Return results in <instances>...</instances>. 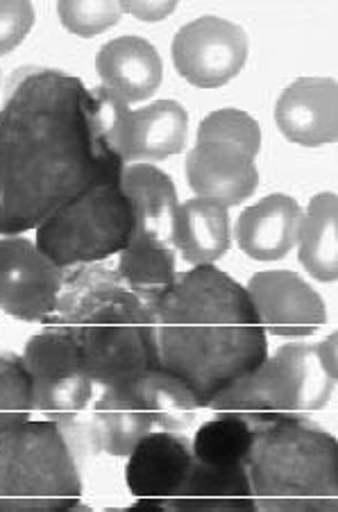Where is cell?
Instances as JSON below:
<instances>
[{
  "label": "cell",
  "instance_id": "4316f807",
  "mask_svg": "<svg viewBox=\"0 0 338 512\" xmlns=\"http://www.w3.org/2000/svg\"><path fill=\"white\" fill-rule=\"evenodd\" d=\"M35 23V7L30 3H0V55L12 53L16 46L23 44Z\"/></svg>",
  "mask_w": 338,
  "mask_h": 512
},
{
  "label": "cell",
  "instance_id": "52a82bcc",
  "mask_svg": "<svg viewBox=\"0 0 338 512\" xmlns=\"http://www.w3.org/2000/svg\"><path fill=\"white\" fill-rule=\"evenodd\" d=\"M121 177L109 175L91 184L37 227V247L57 268L103 261L130 245L137 220L123 193Z\"/></svg>",
  "mask_w": 338,
  "mask_h": 512
},
{
  "label": "cell",
  "instance_id": "5b68a950",
  "mask_svg": "<svg viewBox=\"0 0 338 512\" xmlns=\"http://www.w3.org/2000/svg\"><path fill=\"white\" fill-rule=\"evenodd\" d=\"M80 499L69 424L25 420L0 435V510H73Z\"/></svg>",
  "mask_w": 338,
  "mask_h": 512
},
{
  "label": "cell",
  "instance_id": "d6986e66",
  "mask_svg": "<svg viewBox=\"0 0 338 512\" xmlns=\"http://www.w3.org/2000/svg\"><path fill=\"white\" fill-rule=\"evenodd\" d=\"M302 209L289 195H268L245 209L236 223V241L255 261H277L298 243Z\"/></svg>",
  "mask_w": 338,
  "mask_h": 512
},
{
  "label": "cell",
  "instance_id": "cb8c5ba5",
  "mask_svg": "<svg viewBox=\"0 0 338 512\" xmlns=\"http://www.w3.org/2000/svg\"><path fill=\"white\" fill-rule=\"evenodd\" d=\"M118 277L143 302L155 304L177 279L173 247L132 236L118 259Z\"/></svg>",
  "mask_w": 338,
  "mask_h": 512
},
{
  "label": "cell",
  "instance_id": "8992f818",
  "mask_svg": "<svg viewBox=\"0 0 338 512\" xmlns=\"http://www.w3.org/2000/svg\"><path fill=\"white\" fill-rule=\"evenodd\" d=\"M334 388L336 336H329L318 345L280 347L255 372L218 392L207 408L239 415L311 413L329 404Z\"/></svg>",
  "mask_w": 338,
  "mask_h": 512
},
{
  "label": "cell",
  "instance_id": "44dd1931",
  "mask_svg": "<svg viewBox=\"0 0 338 512\" xmlns=\"http://www.w3.org/2000/svg\"><path fill=\"white\" fill-rule=\"evenodd\" d=\"M173 245L193 266H211L230 250V216L216 200L193 198L177 209Z\"/></svg>",
  "mask_w": 338,
  "mask_h": 512
},
{
  "label": "cell",
  "instance_id": "f1b7e54d",
  "mask_svg": "<svg viewBox=\"0 0 338 512\" xmlns=\"http://www.w3.org/2000/svg\"><path fill=\"white\" fill-rule=\"evenodd\" d=\"M3 247H5V236H0V254H3Z\"/></svg>",
  "mask_w": 338,
  "mask_h": 512
},
{
  "label": "cell",
  "instance_id": "3957f363",
  "mask_svg": "<svg viewBox=\"0 0 338 512\" xmlns=\"http://www.w3.org/2000/svg\"><path fill=\"white\" fill-rule=\"evenodd\" d=\"M41 322L73 338L89 379L103 388L130 386L159 368L150 304L109 268L84 266L64 277L55 313Z\"/></svg>",
  "mask_w": 338,
  "mask_h": 512
},
{
  "label": "cell",
  "instance_id": "484cf974",
  "mask_svg": "<svg viewBox=\"0 0 338 512\" xmlns=\"http://www.w3.org/2000/svg\"><path fill=\"white\" fill-rule=\"evenodd\" d=\"M59 21L78 37H96L121 21V3H66L57 5Z\"/></svg>",
  "mask_w": 338,
  "mask_h": 512
},
{
  "label": "cell",
  "instance_id": "277c9868",
  "mask_svg": "<svg viewBox=\"0 0 338 512\" xmlns=\"http://www.w3.org/2000/svg\"><path fill=\"white\" fill-rule=\"evenodd\" d=\"M245 469L257 510H336L338 442L304 413L245 415Z\"/></svg>",
  "mask_w": 338,
  "mask_h": 512
},
{
  "label": "cell",
  "instance_id": "d4e9b609",
  "mask_svg": "<svg viewBox=\"0 0 338 512\" xmlns=\"http://www.w3.org/2000/svg\"><path fill=\"white\" fill-rule=\"evenodd\" d=\"M32 411H35L32 379L25 370L23 358L3 352L0 354V435L30 420Z\"/></svg>",
  "mask_w": 338,
  "mask_h": 512
},
{
  "label": "cell",
  "instance_id": "30bf717a",
  "mask_svg": "<svg viewBox=\"0 0 338 512\" xmlns=\"http://www.w3.org/2000/svg\"><path fill=\"white\" fill-rule=\"evenodd\" d=\"M21 358L32 379V404L37 411L66 417L89 406L94 381L66 331L44 327L41 334L28 340Z\"/></svg>",
  "mask_w": 338,
  "mask_h": 512
},
{
  "label": "cell",
  "instance_id": "ba28073f",
  "mask_svg": "<svg viewBox=\"0 0 338 512\" xmlns=\"http://www.w3.org/2000/svg\"><path fill=\"white\" fill-rule=\"evenodd\" d=\"M261 130L239 109H218L200 123L198 143L187 157V177L198 198L234 207L257 191L255 157Z\"/></svg>",
  "mask_w": 338,
  "mask_h": 512
},
{
  "label": "cell",
  "instance_id": "6da1fadb",
  "mask_svg": "<svg viewBox=\"0 0 338 512\" xmlns=\"http://www.w3.org/2000/svg\"><path fill=\"white\" fill-rule=\"evenodd\" d=\"M128 112L107 87L19 68L0 107V236L37 229L91 184L123 173L118 132Z\"/></svg>",
  "mask_w": 338,
  "mask_h": 512
},
{
  "label": "cell",
  "instance_id": "8fae6325",
  "mask_svg": "<svg viewBox=\"0 0 338 512\" xmlns=\"http://www.w3.org/2000/svg\"><path fill=\"white\" fill-rule=\"evenodd\" d=\"M248 59V34L232 21L200 16L175 34L173 64L193 87H223L241 73Z\"/></svg>",
  "mask_w": 338,
  "mask_h": 512
},
{
  "label": "cell",
  "instance_id": "e0dca14e",
  "mask_svg": "<svg viewBox=\"0 0 338 512\" xmlns=\"http://www.w3.org/2000/svg\"><path fill=\"white\" fill-rule=\"evenodd\" d=\"M96 71L103 87L128 105L150 98L164 75L155 46L141 37H118L105 44L96 57Z\"/></svg>",
  "mask_w": 338,
  "mask_h": 512
},
{
  "label": "cell",
  "instance_id": "9c48e42d",
  "mask_svg": "<svg viewBox=\"0 0 338 512\" xmlns=\"http://www.w3.org/2000/svg\"><path fill=\"white\" fill-rule=\"evenodd\" d=\"M252 426L245 415L218 413L191 442L193 469L171 510H257L248 479Z\"/></svg>",
  "mask_w": 338,
  "mask_h": 512
},
{
  "label": "cell",
  "instance_id": "2e32d148",
  "mask_svg": "<svg viewBox=\"0 0 338 512\" xmlns=\"http://www.w3.org/2000/svg\"><path fill=\"white\" fill-rule=\"evenodd\" d=\"M189 114L180 102L159 100L125 114L118 132V155L125 164L162 161L182 152L187 143Z\"/></svg>",
  "mask_w": 338,
  "mask_h": 512
},
{
  "label": "cell",
  "instance_id": "4fadbf2b",
  "mask_svg": "<svg viewBox=\"0 0 338 512\" xmlns=\"http://www.w3.org/2000/svg\"><path fill=\"white\" fill-rule=\"evenodd\" d=\"M193 469L191 442L177 431L148 433L132 449L125 481L137 497L134 508L171 510L182 497Z\"/></svg>",
  "mask_w": 338,
  "mask_h": 512
},
{
  "label": "cell",
  "instance_id": "9a60e30c",
  "mask_svg": "<svg viewBox=\"0 0 338 512\" xmlns=\"http://www.w3.org/2000/svg\"><path fill=\"white\" fill-rule=\"evenodd\" d=\"M275 121L286 139L307 148L334 143L338 136V87L334 78H300L275 107Z\"/></svg>",
  "mask_w": 338,
  "mask_h": 512
},
{
  "label": "cell",
  "instance_id": "7c38bea8",
  "mask_svg": "<svg viewBox=\"0 0 338 512\" xmlns=\"http://www.w3.org/2000/svg\"><path fill=\"white\" fill-rule=\"evenodd\" d=\"M64 286V270L19 236H5L0 254V309L23 322L53 315Z\"/></svg>",
  "mask_w": 338,
  "mask_h": 512
},
{
  "label": "cell",
  "instance_id": "ac0fdd59",
  "mask_svg": "<svg viewBox=\"0 0 338 512\" xmlns=\"http://www.w3.org/2000/svg\"><path fill=\"white\" fill-rule=\"evenodd\" d=\"M121 186L137 220L134 236L173 247L175 218L180 209L173 179L157 166L130 164L123 168Z\"/></svg>",
  "mask_w": 338,
  "mask_h": 512
},
{
  "label": "cell",
  "instance_id": "603a6c76",
  "mask_svg": "<svg viewBox=\"0 0 338 512\" xmlns=\"http://www.w3.org/2000/svg\"><path fill=\"white\" fill-rule=\"evenodd\" d=\"M130 390L139 406L150 415L155 426L164 431L189 429L200 411L196 397L187 383L162 368H152L141 379L130 383Z\"/></svg>",
  "mask_w": 338,
  "mask_h": 512
},
{
  "label": "cell",
  "instance_id": "7402d4cb",
  "mask_svg": "<svg viewBox=\"0 0 338 512\" xmlns=\"http://www.w3.org/2000/svg\"><path fill=\"white\" fill-rule=\"evenodd\" d=\"M300 263L318 281L338 279V200L318 193L300 223Z\"/></svg>",
  "mask_w": 338,
  "mask_h": 512
},
{
  "label": "cell",
  "instance_id": "ffe728a7",
  "mask_svg": "<svg viewBox=\"0 0 338 512\" xmlns=\"http://www.w3.org/2000/svg\"><path fill=\"white\" fill-rule=\"evenodd\" d=\"M152 426L155 424L134 399L130 386L105 388L96 404L89 438L94 442V451L123 458L132 454V449L146 438Z\"/></svg>",
  "mask_w": 338,
  "mask_h": 512
},
{
  "label": "cell",
  "instance_id": "7a4b0ae2",
  "mask_svg": "<svg viewBox=\"0 0 338 512\" xmlns=\"http://www.w3.org/2000/svg\"><path fill=\"white\" fill-rule=\"evenodd\" d=\"M150 309L157 365L187 383L198 408L268 358L248 290L214 266L184 272Z\"/></svg>",
  "mask_w": 338,
  "mask_h": 512
},
{
  "label": "cell",
  "instance_id": "5bb4252c",
  "mask_svg": "<svg viewBox=\"0 0 338 512\" xmlns=\"http://www.w3.org/2000/svg\"><path fill=\"white\" fill-rule=\"evenodd\" d=\"M245 290L255 304L261 327L273 336H311L325 324V302L291 270L259 272Z\"/></svg>",
  "mask_w": 338,
  "mask_h": 512
},
{
  "label": "cell",
  "instance_id": "83f0119b",
  "mask_svg": "<svg viewBox=\"0 0 338 512\" xmlns=\"http://www.w3.org/2000/svg\"><path fill=\"white\" fill-rule=\"evenodd\" d=\"M121 10L137 16L141 21L155 23L166 19L175 10V3H121Z\"/></svg>",
  "mask_w": 338,
  "mask_h": 512
}]
</instances>
